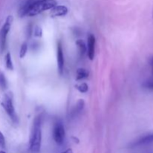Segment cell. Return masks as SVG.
I'll use <instances>...</instances> for the list:
<instances>
[{
	"label": "cell",
	"mask_w": 153,
	"mask_h": 153,
	"mask_svg": "<svg viewBox=\"0 0 153 153\" xmlns=\"http://www.w3.org/2000/svg\"><path fill=\"white\" fill-rule=\"evenodd\" d=\"M0 153H6V152H3V151H0Z\"/></svg>",
	"instance_id": "obj_23"
},
{
	"label": "cell",
	"mask_w": 153,
	"mask_h": 153,
	"mask_svg": "<svg viewBox=\"0 0 153 153\" xmlns=\"http://www.w3.org/2000/svg\"><path fill=\"white\" fill-rule=\"evenodd\" d=\"M37 0H27L20 7L19 11H18V15H19V17H23V16H27V13H28V10H30V8L31 7V6L33 5L34 2H36Z\"/></svg>",
	"instance_id": "obj_10"
},
{
	"label": "cell",
	"mask_w": 153,
	"mask_h": 153,
	"mask_svg": "<svg viewBox=\"0 0 153 153\" xmlns=\"http://www.w3.org/2000/svg\"><path fill=\"white\" fill-rule=\"evenodd\" d=\"M7 88V82L6 80V78L4 76V73L2 72H0V88L1 90H6Z\"/></svg>",
	"instance_id": "obj_15"
},
{
	"label": "cell",
	"mask_w": 153,
	"mask_h": 153,
	"mask_svg": "<svg viewBox=\"0 0 153 153\" xmlns=\"http://www.w3.org/2000/svg\"><path fill=\"white\" fill-rule=\"evenodd\" d=\"M57 5L56 0H37L28 10L27 16H33Z\"/></svg>",
	"instance_id": "obj_3"
},
{
	"label": "cell",
	"mask_w": 153,
	"mask_h": 153,
	"mask_svg": "<svg viewBox=\"0 0 153 153\" xmlns=\"http://www.w3.org/2000/svg\"><path fill=\"white\" fill-rule=\"evenodd\" d=\"M31 31H32V25H31V24H30V25H28V28H27V36H28V37H31Z\"/></svg>",
	"instance_id": "obj_20"
},
{
	"label": "cell",
	"mask_w": 153,
	"mask_h": 153,
	"mask_svg": "<svg viewBox=\"0 0 153 153\" xmlns=\"http://www.w3.org/2000/svg\"><path fill=\"white\" fill-rule=\"evenodd\" d=\"M89 76V72L84 68L78 69L76 71V80H82V79H87Z\"/></svg>",
	"instance_id": "obj_12"
},
{
	"label": "cell",
	"mask_w": 153,
	"mask_h": 153,
	"mask_svg": "<svg viewBox=\"0 0 153 153\" xmlns=\"http://www.w3.org/2000/svg\"><path fill=\"white\" fill-rule=\"evenodd\" d=\"M13 16H8L6 19L5 22L0 29V54L2 53L6 48V42H7V36L10 31L12 22H13Z\"/></svg>",
	"instance_id": "obj_4"
},
{
	"label": "cell",
	"mask_w": 153,
	"mask_h": 153,
	"mask_svg": "<svg viewBox=\"0 0 153 153\" xmlns=\"http://www.w3.org/2000/svg\"><path fill=\"white\" fill-rule=\"evenodd\" d=\"M95 44L96 38L94 34H90L88 36V46H87V53L90 60L92 61L94 58L95 54Z\"/></svg>",
	"instance_id": "obj_7"
},
{
	"label": "cell",
	"mask_w": 153,
	"mask_h": 153,
	"mask_svg": "<svg viewBox=\"0 0 153 153\" xmlns=\"http://www.w3.org/2000/svg\"><path fill=\"white\" fill-rule=\"evenodd\" d=\"M153 144V133L140 137L132 143V146H145V145Z\"/></svg>",
	"instance_id": "obj_8"
},
{
	"label": "cell",
	"mask_w": 153,
	"mask_h": 153,
	"mask_svg": "<svg viewBox=\"0 0 153 153\" xmlns=\"http://www.w3.org/2000/svg\"><path fill=\"white\" fill-rule=\"evenodd\" d=\"M0 146L1 148L5 147V140H4V135L1 131H0Z\"/></svg>",
	"instance_id": "obj_19"
},
{
	"label": "cell",
	"mask_w": 153,
	"mask_h": 153,
	"mask_svg": "<svg viewBox=\"0 0 153 153\" xmlns=\"http://www.w3.org/2000/svg\"><path fill=\"white\" fill-rule=\"evenodd\" d=\"M27 50H28V44H27V43H22L20 48V51H19V57L21 58H23L25 57Z\"/></svg>",
	"instance_id": "obj_16"
},
{
	"label": "cell",
	"mask_w": 153,
	"mask_h": 153,
	"mask_svg": "<svg viewBox=\"0 0 153 153\" xmlns=\"http://www.w3.org/2000/svg\"><path fill=\"white\" fill-rule=\"evenodd\" d=\"M76 44L77 45L78 48H79L81 57H83L87 52V46L85 45V43L82 40H77L76 42Z\"/></svg>",
	"instance_id": "obj_13"
},
{
	"label": "cell",
	"mask_w": 153,
	"mask_h": 153,
	"mask_svg": "<svg viewBox=\"0 0 153 153\" xmlns=\"http://www.w3.org/2000/svg\"><path fill=\"white\" fill-rule=\"evenodd\" d=\"M34 35L36 37H41L42 36V29L39 26H36L34 28Z\"/></svg>",
	"instance_id": "obj_18"
},
{
	"label": "cell",
	"mask_w": 153,
	"mask_h": 153,
	"mask_svg": "<svg viewBox=\"0 0 153 153\" xmlns=\"http://www.w3.org/2000/svg\"><path fill=\"white\" fill-rule=\"evenodd\" d=\"M76 88L81 93H86L88 91V85L86 83H81L80 85H76Z\"/></svg>",
	"instance_id": "obj_17"
},
{
	"label": "cell",
	"mask_w": 153,
	"mask_h": 153,
	"mask_svg": "<svg viewBox=\"0 0 153 153\" xmlns=\"http://www.w3.org/2000/svg\"><path fill=\"white\" fill-rule=\"evenodd\" d=\"M68 12V9L66 6L64 5H55L52 8H51L50 14L52 17L55 16H65Z\"/></svg>",
	"instance_id": "obj_9"
},
{
	"label": "cell",
	"mask_w": 153,
	"mask_h": 153,
	"mask_svg": "<svg viewBox=\"0 0 153 153\" xmlns=\"http://www.w3.org/2000/svg\"><path fill=\"white\" fill-rule=\"evenodd\" d=\"M84 107H85V102L83 100H80L70 112V118L74 119L75 117H76L83 111Z\"/></svg>",
	"instance_id": "obj_11"
},
{
	"label": "cell",
	"mask_w": 153,
	"mask_h": 153,
	"mask_svg": "<svg viewBox=\"0 0 153 153\" xmlns=\"http://www.w3.org/2000/svg\"><path fill=\"white\" fill-rule=\"evenodd\" d=\"M149 66H150V67H151V70H152V76H153V56H152L150 58H149Z\"/></svg>",
	"instance_id": "obj_21"
},
{
	"label": "cell",
	"mask_w": 153,
	"mask_h": 153,
	"mask_svg": "<svg viewBox=\"0 0 153 153\" xmlns=\"http://www.w3.org/2000/svg\"><path fill=\"white\" fill-rule=\"evenodd\" d=\"M1 105L6 111L7 114L14 124L18 123V117L15 111L14 106L13 102V94L11 92H7L3 96L1 101Z\"/></svg>",
	"instance_id": "obj_2"
},
{
	"label": "cell",
	"mask_w": 153,
	"mask_h": 153,
	"mask_svg": "<svg viewBox=\"0 0 153 153\" xmlns=\"http://www.w3.org/2000/svg\"><path fill=\"white\" fill-rule=\"evenodd\" d=\"M41 117L37 116L34 118L32 128H31L29 140L30 152L31 153L40 152V146H41Z\"/></svg>",
	"instance_id": "obj_1"
},
{
	"label": "cell",
	"mask_w": 153,
	"mask_h": 153,
	"mask_svg": "<svg viewBox=\"0 0 153 153\" xmlns=\"http://www.w3.org/2000/svg\"><path fill=\"white\" fill-rule=\"evenodd\" d=\"M57 64L58 70L60 74H62L64 67V57L63 53V48L61 42H58L57 45Z\"/></svg>",
	"instance_id": "obj_6"
},
{
	"label": "cell",
	"mask_w": 153,
	"mask_h": 153,
	"mask_svg": "<svg viewBox=\"0 0 153 153\" xmlns=\"http://www.w3.org/2000/svg\"><path fill=\"white\" fill-rule=\"evenodd\" d=\"M52 136L55 143L58 145H61L65 140V129L64 125L61 121H57L55 123L52 131Z\"/></svg>",
	"instance_id": "obj_5"
},
{
	"label": "cell",
	"mask_w": 153,
	"mask_h": 153,
	"mask_svg": "<svg viewBox=\"0 0 153 153\" xmlns=\"http://www.w3.org/2000/svg\"><path fill=\"white\" fill-rule=\"evenodd\" d=\"M4 61H5V65L8 70H13V62H12L11 60V55L9 52H7L5 55V58H4Z\"/></svg>",
	"instance_id": "obj_14"
},
{
	"label": "cell",
	"mask_w": 153,
	"mask_h": 153,
	"mask_svg": "<svg viewBox=\"0 0 153 153\" xmlns=\"http://www.w3.org/2000/svg\"><path fill=\"white\" fill-rule=\"evenodd\" d=\"M61 153H73V149H67V150L64 151V152H63Z\"/></svg>",
	"instance_id": "obj_22"
}]
</instances>
